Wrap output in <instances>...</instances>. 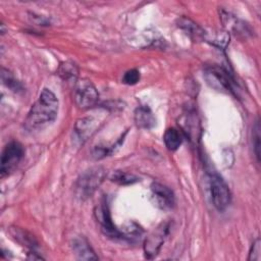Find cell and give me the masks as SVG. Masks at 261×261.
<instances>
[{
    "mask_svg": "<svg viewBox=\"0 0 261 261\" xmlns=\"http://www.w3.org/2000/svg\"><path fill=\"white\" fill-rule=\"evenodd\" d=\"M57 74L64 81L75 80L79 74V68L73 62L64 61L60 63L57 69Z\"/></svg>",
    "mask_w": 261,
    "mask_h": 261,
    "instance_id": "ac0fdd59",
    "label": "cell"
},
{
    "mask_svg": "<svg viewBox=\"0 0 261 261\" xmlns=\"http://www.w3.org/2000/svg\"><path fill=\"white\" fill-rule=\"evenodd\" d=\"M95 215L101 225L102 232L107 238L115 241H127L123 231L117 229L111 220L110 209H109V205L106 197H104L101 200L100 204L96 207Z\"/></svg>",
    "mask_w": 261,
    "mask_h": 261,
    "instance_id": "5b68a950",
    "label": "cell"
},
{
    "mask_svg": "<svg viewBox=\"0 0 261 261\" xmlns=\"http://www.w3.org/2000/svg\"><path fill=\"white\" fill-rule=\"evenodd\" d=\"M140 81V71L138 69H129L122 76V83L133 86Z\"/></svg>",
    "mask_w": 261,
    "mask_h": 261,
    "instance_id": "7402d4cb",
    "label": "cell"
},
{
    "mask_svg": "<svg viewBox=\"0 0 261 261\" xmlns=\"http://www.w3.org/2000/svg\"><path fill=\"white\" fill-rule=\"evenodd\" d=\"M71 249L73 254L79 260H97L98 259V256H96L89 242L83 237H79L72 240Z\"/></svg>",
    "mask_w": 261,
    "mask_h": 261,
    "instance_id": "30bf717a",
    "label": "cell"
},
{
    "mask_svg": "<svg viewBox=\"0 0 261 261\" xmlns=\"http://www.w3.org/2000/svg\"><path fill=\"white\" fill-rule=\"evenodd\" d=\"M221 18L224 25L230 29L238 36H243L244 38H246L247 36H250L252 35V33H254V31L251 30L249 24H247L243 20L238 19L237 17H234L233 15H230L227 12L222 13Z\"/></svg>",
    "mask_w": 261,
    "mask_h": 261,
    "instance_id": "4fadbf2b",
    "label": "cell"
},
{
    "mask_svg": "<svg viewBox=\"0 0 261 261\" xmlns=\"http://www.w3.org/2000/svg\"><path fill=\"white\" fill-rule=\"evenodd\" d=\"M209 190L214 207L218 211H223L230 203V191L224 179L217 173L209 175Z\"/></svg>",
    "mask_w": 261,
    "mask_h": 261,
    "instance_id": "52a82bcc",
    "label": "cell"
},
{
    "mask_svg": "<svg viewBox=\"0 0 261 261\" xmlns=\"http://www.w3.org/2000/svg\"><path fill=\"white\" fill-rule=\"evenodd\" d=\"M24 155V149L19 142L11 141L3 149L0 160V175L7 176L18 166Z\"/></svg>",
    "mask_w": 261,
    "mask_h": 261,
    "instance_id": "277c9868",
    "label": "cell"
},
{
    "mask_svg": "<svg viewBox=\"0 0 261 261\" xmlns=\"http://www.w3.org/2000/svg\"><path fill=\"white\" fill-rule=\"evenodd\" d=\"M163 141H164L165 147L169 151L173 152V151H176L179 148V146L181 145V143H182V135H181V133L177 128L169 127L164 133Z\"/></svg>",
    "mask_w": 261,
    "mask_h": 261,
    "instance_id": "e0dca14e",
    "label": "cell"
},
{
    "mask_svg": "<svg viewBox=\"0 0 261 261\" xmlns=\"http://www.w3.org/2000/svg\"><path fill=\"white\" fill-rule=\"evenodd\" d=\"M134 119L136 125L143 129H150L156 124V118L152 110L146 105H141L136 108Z\"/></svg>",
    "mask_w": 261,
    "mask_h": 261,
    "instance_id": "8fae6325",
    "label": "cell"
},
{
    "mask_svg": "<svg viewBox=\"0 0 261 261\" xmlns=\"http://www.w3.org/2000/svg\"><path fill=\"white\" fill-rule=\"evenodd\" d=\"M204 79L206 80V83L214 90L237 95L234 83L224 68L218 65L206 66L204 69Z\"/></svg>",
    "mask_w": 261,
    "mask_h": 261,
    "instance_id": "3957f363",
    "label": "cell"
},
{
    "mask_svg": "<svg viewBox=\"0 0 261 261\" xmlns=\"http://www.w3.org/2000/svg\"><path fill=\"white\" fill-rule=\"evenodd\" d=\"M9 232L16 242H18L21 246H24L25 248L30 249L31 251H35L36 248H38L37 240L33 234H31L27 230H23L20 227L12 226L9 228Z\"/></svg>",
    "mask_w": 261,
    "mask_h": 261,
    "instance_id": "5bb4252c",
    "label": "cell"
},
{
    "mask_svg": "<svg viewBox=\"0 0 261 261\" xmlns=\"http://www.w3.org/2000/svg\"><path fill=\"white\" fill-rule=\"evenodd\" d=\"M178 27L182 29L193 40L195 41H202L204 36V29L199 27L196 22L192 19L187 17H181L178 19L177 22Z\"/></svg>",
    "mask_w": 261,
    "mask_h": 261,
    "instance_id": "2e32d148",
    "label": "cell"
},
{
    "mask_svg": "<svg viewBox=\"0 0 261 261\" xmlns=\"http://www.w3.org/2000/svg\"><path fill=\"white\" fill-rule=\"evenodd\" d=\"M1 79H2V83L11 91L16 93L22 91V86L20 85V83L17 80H15V77L5 68H2Z\"/></svg>",
    "mask_w": 261,
    "mask_h": 261,
    "instance_id": "ffe728a7",
    "label": "cell"
},
{
    "mask_svg": "<svg viewBox=\"0 0 261 261\" xmlns=\"http://www.w3.org/2000/svg\"><path fill=\"white\" fill-rule=\"evenodd\" d=\"M260 253H261V242L260 239H256L250 249L248 260L250 261H259L260 260Z\"/></svg>",
    "mask_w": 261,
    "mask_h": 261,
    "instance_id": "603a6c76",
    "label": "cell"
},
{
    "mask_svg": "<svg viewBox=\"0 0 261 261\" xmlns=\"http://www.w3.org/2000/svg\"><path fill=\"white\" fill-rule=\"evenodd\" d=\"M252 142H253V151L255 153L257 162H259L260 161V122H259V119H257L255 124L253 125Z\"/></svg>",
    "mask_w": 261,
    "mask_h": 261,
    "instance_id": "44dd1931",
    "label": "cell"
},
{
    "mask_svg": "<svg viewBox=\"0 0 261 261\" xmlns=\"http://www.w3.org/2000/svg\"><path fill=\"white\" fill-rule=\"evenodd\" d=\"M110 180L120 186H129L140 181V177L133 173H128L121 170H115L114 172L111 173Z\"/></svg>",
    "mask_w": 261,
    "mask_h": 261,
    "instance_id": "d6986e66",
    "label": "cell"
},
{
    "mask_svg": "<svg viewBox=\"0 0 261 261\" xmlns=\"http://www.w3.org/2000/svg\"><path fill=\"white\" fill-rule=\"evenodd\" d=\"M96 121L93 117H83L76 120L74 124V135L80 143H85L95 132Z\"/></svg>",
    "mask_w": 261,
    "mask_h": 261,
    "instance_id": "7c38bea8",
    "label": "cell"
},
{
    "mask_svg": "<svg viewBox=\"0 0 261 261\" xmlns=\"http://www.w3.org/2000/svg\"><path fill=\"white\" fill-rule=\"evenodd\" d=\"M152 197L156 205L161 210H171L175 205V197L173 192L166 186L160 182H153L151 185Z\"/></svg>",
    "mask_w": 261,
    "mask_h": 261,
    "instance_id": "9c48e42d",
    "label": "cell"
},
{
    "mask_svg": "<svg viewBox=\"0 0 261 261\" xmlns=\"http://www.w3.org/2000/svg\"><path fill=\"white\" fill-rule=\"evenodd\" d=\"M73 100L79 108L88 109L97 104L99 100V93L91 81L83 79L75 83Z\"/></svg>",
    "mask_w": 261,
    "mask_h": 261,
    "instance_id": "8992f818",
    "label": "cell"
},
{
    "mask_svg": "<svg viewBox=\"0 0 261 261\" xmlns=\"http://www.w3.org/2000/svg\"><path fill=\"white\" fill-rule=\"evenodd\" d=\"M106 177V170L102 166H95L85 170L76 179L74 193L76 197L85 201L93 196Z\"/></svg>",
    "mask_w": 261,
    "mask_h": 261,
    "instance_id": "7a4b0ae2",
    "label": "cell"
},
{
    "mask_svg": "<svg viewBox=\"0 0 261 261\" xmlns=\"http://www.w3.org/2000/svg\"><path fill=\"white\" fill-rule=\"evenodd\" d=\"M203 40L215 47L224 49L229 42V34L226 31L212 30L208 32L204 30Z\"/></svg>",
    "mask_w": 261,
    "mask_h": 261,
    "instance_id": "9a60e30c",
    "label": "cell"
},
{
    "mask_svg": "<svg viewBox=\"0 0 261 261\" xmlns=\"http://www.w3.org/2000/svg\"><path fill=\"white\" fill-rule=\"evenodd\" d=\"M58 104L55 94L50 89L44 88L24 119V128L29 132H35L50 125L57 117Z\"/></svg>",
    "mask_w": 261,
    "mask_h": 261,
    "instance_id": "6da1fadb",
    "label": "cell"
},
{
    "mask_svg": "<svg viewBox=\"0 0 261 261\" xmlns=\"http://www.w3.org/2000/svg\"><path fill=\"white\" fill-rule=\"evenodd\" d=\"M169 227V222L163 221L146 237L143 245L145 258L152 260L159 254L160 249L168 236Z\"/></svg>",
    "mask_w": 261,
    "mask_h": 261,
    "instance_id": "ba28073f",
    "label": "cell"
}]
</instances>
